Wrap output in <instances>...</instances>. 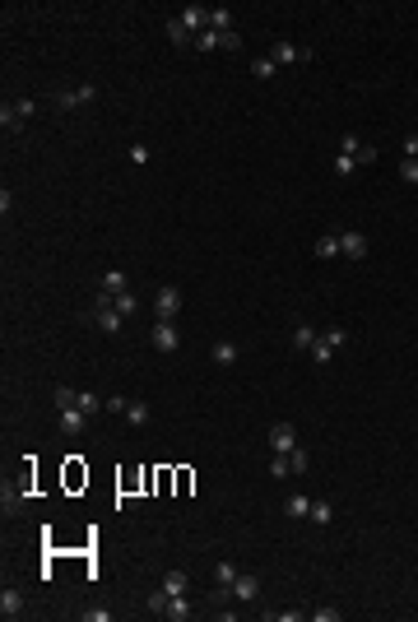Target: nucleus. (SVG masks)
<instances>
[{
	"label": "nucleus",
	"mask_w": 418,
	"mask_h": 622,
	"mask_svg": "<svg viewBox=\"0 0 418 622\" xmlns=\"http://www.w3.org/2000/svg\"><path fill=\"white\" fill-rule=\"evenodd\" d=\"M56 423H61V432H66V437H79V432H84V423H89V414H84L79 404H70V409H61V418H56Z\"/></svg>",
	"instance_id": "obj_8"
},
{
	"label": "nucleus",
	"mask_w": 418,
	"mask_h": 622,
	"mask_svg": "<svg viewBox=\"0 0 418 622\" xmlns=\"http://www.w3.org/2000/svg\"><path fill=\"white\" fill-rule=\"evenodd\" d=\"M233 581H237V567L233 562H219V567H214V585H219V590H233Z\"/></svg>",
	"instance_id": "obj_25"
},
{
	"label": "nucleus",
	"mask_w": 418,
	"mask_h": 622,
	"mask_svg": "<svg viewBox=\"0 0 418 622\" xmlns=\"http://www.w3.org/2000/svg\"><path fill=\"white\" fill-rule=\"evenodd\" d=\"M177 19H182V24L191 28V38H200V33L209 28V10H205V5H186V10L177 14Z\"/></svg>",
	"instance_id": "obj_9"
},
{
	"label": "nucleus",
	"mask_w": 418,
	"mask_h": 622,
	"mask_svg": "<svg viewBox=\"0 0 418 622\" xmlns=\"http://www.w3.org/2000/svg\"><path fill=\"white\" fill-rule=\"evenodd\" d=\"M38 98H19V103H5L0 107V130H5V135H24V126L33 117H38Z\"/></svg>",
	"instance_id": "obj_1"
},
{
	"label": "nucleus",
	"mask_w": 418,
	"mask_h": 622,
	"mask_svg": "<svg viewBox=\"0 0 418 622\" xmlns=\"http://www.w3.org/2000/svg\"><path fill=\"white\" fill-rule=\"evenodd\" d=\"M10 209H14V195H10V186H5V191H0V214L10 219Z\"/></svg>",
	"instance_id": "obj_43"
},
{
	"label": "nucleus",
	"mask_w": 418,
	"mask_h": 622,
	"mask_svg": "<svg viewBox=\"0 0 418 622\" xmlns=\"http://www.w3.org/2000/svg\"><path fill=\"white\" fill-rule=\"evenodd\" d=\"M154 311H158V321H177V311H182V288L163 284L154 293Z\"/></svg>",
	"instance_id": "obj_2"
},
{
	"label": "nucleus",
	"mask_w": 418,
	"mask_h": 622,
	"mask_svg": "<svg viewBox=\"0 0 418 622\" xmlns=\"http://www.w3.org/2000/svg\"><path fill=\"white\" fill-rule=\"evenodd\" d=\"M149 339H154L158 353H177V349H182V335H177V325H172V321H158Z\"/></svg>",
	"instance_id": "obj_5"
},
{
	"label": "nucleus",
	"mask_w": 418,
	"mask_h": 622,
	"mask_svg": "<svg viewBox=\"0 0 418 622\" xmlns=\"http://www.w3.org/2000/svg\"><path fill=\"white\" fill-rule=\"evenodd\" d=\"M93 98H98V89H93V84H84V89H66V93H52V107H56V112H75V107H89Z\"/></svg>",
	"instance_id": "obj_3"
},
{
	"label": "nucleus",
	"mask_w": 418,
	"mask_h": 622,
	"mask_svg": "<svg viewBox=\"0 0 418 622\" xmlns=\"http://www.w3.org/2000/svg\"><path fill=\"white\" fill-rule=\"evenodd\" d=\"M261 618H265V622H302L307 613H302V609H284V613H270V609H265Z\"/></svg>",
	"instance_id": "obj_30"
},
{
	"label": "nucleus",
	"mask_w": 418,
	"mask_h": 622,
	"mask_svg": "<svg viewBox=\"0 0 418 622\" xmlns=\"http://www.w3.org/2000/svg\"><path fill=\"white\" fill-rule=\"evenodd\" d=\"M158 585H163L168 595H186V590H191V576H186V571H168Z\"/></svg>",
	"instance_id": "obj_19"
},
{
	"label": "nucleus",
	"mask_w": 418,
	"mask_h": 622,
	"mask_svg": "<svg viewBox=\"0 0 418 622\" xmlns=\"http://www.w3.org/2000/svg\"><path fill=\"white\" fill-rule=\"evenodd\" d=\"M233 599H242V604H256V599H261V581H256L251 571H237V581H233Z\"/></svg>",
	"instance_id": "obj_7"
},
{
	"label": "nucleus",
	"mask_w": 418,
	"mask_h": 622,
	"mask_svg": "<svg viewBox=\"0 0 418 622\" xmlns=\"http://www.w3.org/2000/svg\"><path fill=\"white\" fill-rule=\"evenodd\" d=\"M209 358H214L219 367H233L237 358H242V349H237L233 339H219V344H209Z\"/></svg>",
	"instance_id": "obj_11"
},
{
	"label": "nucleus",
	"mask_w": 418,
	"mask_h": 622,
	"mask_svg": "<svg viewBox=\"0 0 418 622\" xmlns=\"http://www.w3.org/2000/svg\"><path fill=\"white\" fill-rule=\"evenodd\" d=\"M312 520L316 525H330V520H335V506L330 502H312Z\"/></svg>",
	"instance_id": "obj_31"
},
{
	"label": "nucleus",
	"mask_w": 418,
	"mask_h": 622,
	"mask_svg": "<svg viewBox=\"0 0 418 622\" xmlns=\"http://www.w3.org/2000/svg\"><path fill=\"white\" fill-rule=\"evenodd\" d=\"M358 149H363V140H358V135L349 130V135L340 140V154H353V158H358Z\"/></svg>",
	"instance_id": "obj_39"
},
{
	"label": "nucleus",
	"mask_w": 418,
	"mask_h": 622,
	"mask_svg": "<svg viewBox=\"0 0 418 622\" xmlns=\"http://www.w3.org/2000/svg\"><path fill=\"white\" fill-rule=\"evenodd\" d=\"M251 75H256V79H275V75H279V65L270 61V56H256V61H251Z\"/></svg>",
	"instance_id": "obj_26"
},
{
	"label": "nucleus",
	"mask_w": 418,
	"mask_h": 622,
	"mask_svg": "<svg viewBox=\"0 0 418 622\" xmlns=\"http://www.w3.org/2000/svg\"><path fill=\"white\" fill-rule=\"evenodd\" d=\"M270 61L275 65H302V61H312V52H302L293 42H275V47H270Z\"/></svg>",
	"instance_id": "obj_6"
},
{
	"label": "nucleus",
	"mask_w": 418,
	"mask_h": 622,
	"mask_svg": "<svg viewBox=\"0 0 418 622\" xmlns=\"http://www.w3.org/2000/svg\"><path fill=\"white\" fill-rule=\"evenodd\" d=\"M75 404H79V409H84L89 418H98V414L107 409V400H103V395H93V390H79V395H75Z\"/></svg>",
	"instance_id": "obj_18"
},
{
	"label": "nucleus",
	"mask_w": 418,
	"mask_h": 622,
	"mask_svg": "<svg viewBox=\"0 0 418 622\" xmlns=\"http://www.w3.org/2000/svg\"><path fill=\"white\" fill-rule=\"evenodd\" d=\"M75 395H79L75 386H56V409H70V404H75Z\"/></svg>",
	"instance_id": "obj_36"
},
{
	"label": "nucleus",
	"mask_w": 418,
	"mask_h": 622,
	"mask_svg": "<svg viewBox=\"0 0 418 622\" xmlns=\"http://www.w3.org/2000/svg\"><path fill=\"white\" fill-rule=\"evenodd\" d=\"M126 404H131L126 395H112V400H107V414H126Z\"/></svg>",
	"instance_id": "obj_40"
},
{
	"label": "nucleus",
	"mask_w": 418,
	"mask_h": 622,
	"mask_svg": "<svg viewBox=\"0 0 418 622\" xmlns=\"http://www.w3.org/2000/svg\"><path fill=\"white\" fill-rule=\"evenodd\" d=\"M400 149H405V158H418V135H405V144H400Z\"/></svg>",
	"instance_id": "obj_44"
},
{
	"label": "nucleus",
	"mask_w": 418,
	"mask_h": 622,
	"mask_svg": "<svg viewBox=\"0 0 418 622\" xmlns=\"http://www.w3.org/2000/svg\"><path fill=\"white\" fill-rule=\"evenodd\" d=\"M24 506H28L24 488H10V479H5V497H0V511H5V516H14V511H24Z\"/></svg>",
	"instance_id": "obj_15"
},
{
	"label": "nucleus",
	"mask_w": 418,
	"mask_h": 622,
	"mask_svg": "<svg viewBox=\"0 0 418 622\" xmlns=\"http://www.w3.org/2000/svg\"><path fill=\"white\" fill-rule=\"evenodd\" d=\"M293 469H288V455H270V479H288Z\"/></svg>",
	"instance_id": "obj_34"
},
{
	"label": "nucleus",
	"mask_w": 418,
	"mask_h": 622,
	"mask_svg": "<svg viewBox=\"0 0 418 622\" xmlns=\"http://www.w3.org/2000/svg\"><path fill=\"white\" fill-rule=\"evenodd\" d=\"M19 613H24V590L5 585V590H0V618L10 622V618H19Z\"/></svg>",
	"instance_id": "obj_10"
},
{
	"label": "nucleus",
	"mask_w": 418,
	"mask_h": 622,
	"mask_svg": "<svg viewBox=\"0 0 418 622\" xmlns=\"http://www.w3.org/2000/svg\"><path fill=\"white\" fill-rule=\"evenodd\" d=\"M219 52H242V33H219Z\"/></svg>",
	"instance_id": "obj_33"
},
{
	"label": "nucleus",
	"mask_w": 418,
	"mask_h": 622,
	"mask_svg": "<svg viewBox=\"0 0 418 622\" xmlns=\"http://www.w3.org/2000/svg\"><path fill=\"white\" fill-rule=\"evenodd\" d=\"M103 293H112V298H117V293H131V274L126 270H107L103 274Z\"/></svg>",
	"instance_id": "obj_14"
},
{
	"label": "nucleus",
	"mask_w": 418,
	"mask_h": 622,
	"mask_svg": "<svg viewBox=\"0 0 418 622\" xmlns=\"http://www.w3.org/2000/svg\"><path fill=\"white\" fill-rule=\"evenodd\" d=\"M121 418H126L131 428H144V423L154 418V409H149V404H144V400H131V404H126V414H121Z\"/></svg>",
	"instance_id": "obj_17"
},
{
	"label": "nucleus",
	"mask_w": 418,
	"mask_h": 622,
	"mask_svg": "<svg viewBox=\"0 0 418 622\" xmlns=\"http://www.w3.org/2000/svg\"><path fill=\"white\" fill-rule=\"evenodd\" d=\"M307 353H312V363H316V367H326L330 358H335V344H330V339L321 335V339H316V344H312V349H307Z\"/></svg>",
	"instance_id": "obj_22"
},
{
	"label": "nucleus",
	"mask_w": 418,
	"mask_h": 622,
	"mask_svg": "<svg viewBox=\"0 0 418 622\" xmlns=\"http://www.w3.org/2000/svg\"><path fill=\"white\" fill-rule=\"evenodd\" d=\"M302 441H298V432H293V423H275L270 428V455H288V451H298Z\"/></svg>",
	"instance_id": "obj_4"
},
{
	"label": "nucleus",
	"mask_w": 418,
	"mask_h": 622,
	"mask_svg": "<svg viewBox=\"0 0 418 622\" xmlns=\"http://www.w3.org/2000/svg\"><path fill=\"white\" fill-rule=\"evenodd\" d=\"M84 618L89 622H112V609H84Z\"/></svg>",
	"instance_id": "obj_41"
},
{
	"label": "nucleus",
	"mask_w": 418,
	"mask_h": 622,
	"mask_svg": "<svg viewBox=\"0 0 418 622\" xmlns=\"http://www.w3.org/2000/svg\"><path fill=\"white\" fill-rule=\"evenodd\" d=\"M196 47H200V52H219V33H214V28H205V33L196 38Z\"/></svg>",
	"instance_id": "obj_35"
},
{
	"label": "nucleus",
	"mask_w": 418,
	"mask_h": 622,
	"mask_svg": "<svg viewBox=\"0 0 418 622\" xmlns=\"http://www.w3.org/2000/svg\"><path fill=\"white\" fill-rule=\"evenodd\" d=\"M126 158H131L135 168H144V163H149L154 154H149V144H131V154H126Z\"/></svg>",
	"instance_id": "obj_37"
},
{
	"label": "nucleus",
	"mask_w": 418,
	"mask_h": 622,
	"mask_svg": "<svg viewBox=\"0 0 418 622\" xmlns=\"http://www.w3.org/2000/svg\"><path fill=\"white\" fill-rule=\"evenodd\" d=\"M330 168H335V177H340V182H349L353 172H358V158H353V154H335V163H330Z\"/></svg>",
	"instance_id": "obj_23"
},
{
	"label": "nucleus",
	"mask_w": 418,
	"mask_h": 622,
	"mask_svg": "<svg viewBox=\"0 0 418 622\" xmlns=\"http://www.w3.org/2000/svg\"><path fill=\"white\" fill-rule=\"evenodd\" d=\"M307 465H312V455H307V446H298V451H288V469H293V474H307Z\"/></svg>",
	"instance_id": "obj_28"
},
{
	"label": "nucleus",
	"mask_w": 418,
	"mask_h": 622,
	"mask_svg": "<svg viewBox=\"0 0 418 622\" xmlns=\"http://www.w3.org/2000/svg\"><path fill=\"white\" fill-rule=\"evenodd\" d=\"M112 307H117L121 316H135V311H140V298H135V293H117V298H112Z\"/></svg>",
	"instance_id": "obj_27"
},
{
	"label": "nucleus",
	"mask_w": 418,
	"mask_h": 622,
	"mask_svg": "<svg viewBox=\"0 0 418 622\" xmlns=\"http://www.w3.org/2000/svg\"><path fill=\"white\" fill-rule=\"evenodd\" d=\"M168 38L177 42V47H191V42H196V38H191V28H186L182 19H177V14H172V19H168Z\"/></svg>",
	"instance_id": "obj_21"
},
{
	"label": "nucleus",
	"mask_w": 418,
	"mask_h": 622,
	"mask_svg": "<svg viewBox=\"0 0 418 622\" xmlns=\"http://www.w3.org/2000/svg\"><path fill=\"white\" fill-rule=\"evenodd\" d=\"M400 182L418 186V158H405V163H400Z\"/></svg>",
	"instance_id": "obj_32"
},
{
	"label": "nucleus",
	"mask_w": 418,
	"mask_h": 622,
	"mask_svg": "<svg viewBox=\"0 0 418 622\" xmlns=\"http://www.w3.org/2000/svg\"><path fill=\"white\" fill-rule=\"evenodd\" d=\"M340 251L349 260H367V237L363 233H340Z\"/></svg>",
	"instance_id": "obj_12"
},
{
	"label": "nucleus",
	"mask_w": 418,
	"mask_h": 622,
	"mask_svg": "<svg viewBox=\"0 0 418 622\" xmlns=\"http://www.w3.org/2000/svg\"><path fill=\"white\" fill-rule=\"evenodd\" d=\"M191 613H196L191 595H172V599H168V613H163V618H172V622H186Z\"/></svg>",
	"instance_id": "obj_13"
},
{
	"label": "nucleus",
	"mask_w": 418,
	"mask_h": 622,
	"mask_svg": "<svg viewBox=\"0 0 418 622\" xmlns=\"http://www.w3.org/2000/svg\"><path fill=\"white\" fill-rule=\"evenodd\" d=\"M316 339H321L316 335V325H298V330H293V344H298V349H312Z\"/></svg>",
	"instance_id": "obj_29"
},
{
	"label": "nucleus",
	"mask_w": 418,
	"mask_h": 622,
	"mask_svg": "<svg viewBox=\"0 0 418 622\" xmlns=\"http://www.w3.org/2000/svg\"><path fill=\"white\" fill-rule=\"evenodd\" d=\"M284 516H288V520H307V516H312V497L293 493V497L284 502Z\"/></svg>",
	"instance_id": "obj_16"
},
{
	"label": "nucleus",
	"mask_w": 418,
	"mask_h": 622,
	"mask_svg": "<svg viewBox=\"0 0 418 622\" xmlns=\"http://www.w3.org/2000/svg\"><path fill=\"white\" fill-rule=\"evenodd\" d=\"M330 256H340V233H326L316 242V260H330Z\"/></svg>",
	"instance_id": "obj_24"
},
{
	"label": "nucleus",
	"mask_w": 418,
	"mask_h": 622,
	"mask_svg": "<svg viewBox=\"0 0 418 622\" xmlns=\"http://www.w3.org/2000/svg\"><path fill=\"white\" fill-rule=\"evenodd\" d=\"M209 28H214V33H233V10L214 5V10H209Z\"/></svg>",
	"instance_id": "obj_20"
},
{
	"label": "nucleus",
	"mask_w": 418,
	"mask_h": 622,
	"mask_svg": "<svg viewBox=\"0 0 418 622\" xmlns=\"http://www.w3.org/2000/svg\"><path fill=\"white\" fill-rule=\"evenodd\" d=\"M372 163H377V144L363 140V149H358V168H372Z\"/></svg>",
	"instance_id": "obj_38"
},
{
	"label": "nucleus",
	"mask_w": 418,
	"mask_h": 622,
	"mask_svg": "<svg viewBox=\"0 0 418 622\" xmlns=\"http://www.w3.org/2000/svg\"><path fill=\"white\" fill-rule=\"evenodd\" d=\"M312 618H316V622H340V609H316Z\"/></svg>",
	"instance_id": "obj_42"
}]
</instances>
